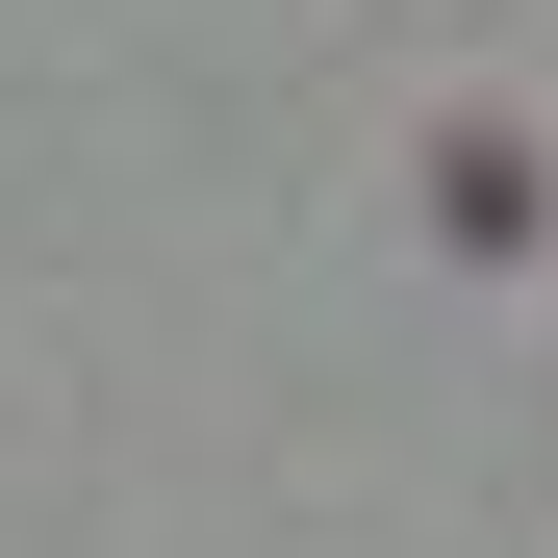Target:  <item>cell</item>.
Listing matches in <instances>:
<instances>
[{"label":"cell","instance_id":"6da1fadb","mask_svg":"<svg viewBox=\"0 0 558 558\" xmlns=\"http://www.w3.org/2000/svg\"><path fill=\"white\" fill-rule=\"evenodd\" d=\"M432 204L483 229V254H533V229H558V153H533V128H432Z\"/></svg>","mask_w":558,"mask_h":558}]
</instances>
